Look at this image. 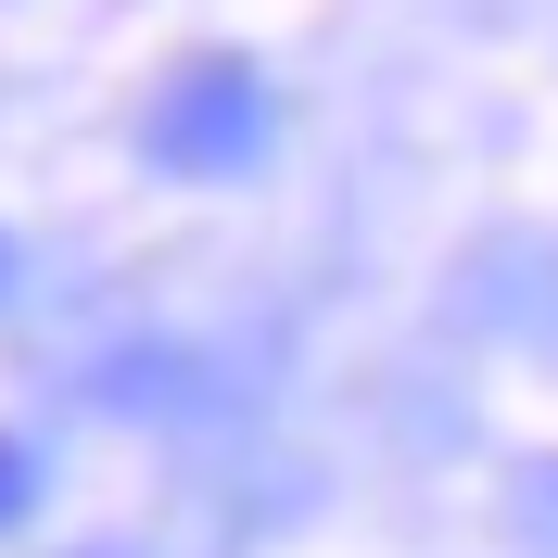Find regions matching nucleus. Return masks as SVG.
I'll use <instances>...</instances> for the list:
<instances>
[{"label":"nucleus","instance_id":"nucleus-1","mask_svg":"<svg viewBox=\"0 0 558 558\" xmlns=\"http://www.w3.org/2000/svg\"><path fill=\"white\" fill-rule=\"evenodd\" d=\"M267 140H279V102L242 51H191L153 102V166H178V178H242Z\"/></svg>","mask_w":558,"mask_h":558},{"label":"nucleus","instance_id":"nucleus-2","mask_svg":"<svg viewBox=\"0 0 558 558\" xmlns=\"http://www.w3.org/2000/svg\"><path fill=\"white\" fill-rule=\"evenodd\" d=\"M38 521V457H26V432H0V533H26Z\"/></svg>","mask_w":558,"mask_h":558},{"label":"nucleus","instance_id":"nucleus-3","mask_svg":"<svg viewBox=\"0 0 558 558\" xmlns=\"http://www.w3.org/2000/svg\"><path fill=\"white\" fill-rule=\"evenodd\" d=\"M0 292H13V242H0Z\"/></svg>","mask_w":558,"mask_h":558}]
</instances>
